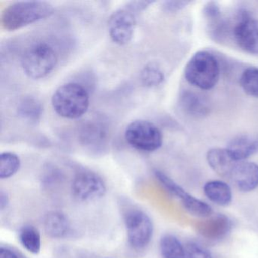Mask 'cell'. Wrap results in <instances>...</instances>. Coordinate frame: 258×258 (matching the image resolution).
<instances>
[{
  "mask_svg": "<svg viewBox=\"0 0 258 258\" xmlns=\"http://www.w3.org/2000/svg\"><path fill=\"white\" fill-rule=\"evenodd\" d=\"M54 13L52 4L44 1H19L4 9L0 23L6 31H14L49 17Z\"/></svg>",
  "mask_w": 258,
  "mask_h": 258,
  "instance_id": "obj_1",
  "label": "cell"
},
{
  "mask_svg": "<svg viewBox=\"0 0 258 258\" xmlns=\"http://www.w3.org/2000/svg\"><path fill=\"white\" fill-rule=\"evenodd\" d=\"M52 105L60 117L75 120L83 117L88 111L90 95L81 84L67 83L55 90L52 97Z\"/></svg>",
  "mask_w": 258,
  "mask_h": 258,
  "instance_id": "obj_2",
  "label": "cell"
},
{
  "mask_svg": "<svg viewBox=\"0 0 258 258\" xmlns=\"http://www.w3.org/2000/svg\"><path fill=\"white\" fill-rule=\"evenodd\" d=\"M220 64L216 57L207 51L196 52L185 66L184 75L191 85L208 90L215 87L220 78Z\"/></svg>",
  "mask_w": 258,
  "mask_h": 258,
  "instance_id": "obj_3",
  "label": "cell"
},
{
  "mask_svg": "<svg viewBox=\"0 0 258 258\" xmlns=\"http://www.w3.org/2000/svg\"><path fill=\"white\" fill-rule=\"evenodd\" d=\"M58 61V54L53 46L40 41L25 49L21 64L27 76L38 80L48 76L55 69Z\"/></svg>",
  "mask_w": 258,
  "mask_h": 258,
  "instance_id": "obj_4",
  "label": "cell"
},
{
  "mask_svg": "<svg viewBox=\"0 0 258 258\" xmlns=\"http://www.w3.org/2000/svg\"><path fill=\"white\" fill-rule=\"evenodd\" d=\"M128 144L142 152H152L162 146L163 135L159 128L149 120H137L131 122L125 131Z\"/></svg>",
  "mask_w": 258,
  "mask_h": 258,
  "instance_id": "obj_5",
  "label": "cell"
},
{
  "mask_svg": "<svg viewBox=\"0 0 258 258\" xmlns=\"http://www.w3.org/2000/svg\"><path fill=\"white\" fill-rule=\"evenodd\" d=\"M124 220L130 245L137 250L145 248L153 235L150 217L140 210L132 209L127 211Z\"/></svg>",
  "mask_w": 258,
  "mask_h": 258,
  "instance_id": "obj_6",
  "label": "cell"
},
{
  "mask_svg": "<svg viewBox=\"0 0 258 258\" xmlns=\"http://www.w3.org/2000/svg\"><path fill=\"white\" fill-rule=\"evenodd\" d=\"M238 47L247 53L258 55V21L246 10H240L232 28Z\"/></svg>",
  "mask_w": 258,
  "mask_h": 258,
  "instance_id": "obj_7",
  "label": "cell"
},
{
  "mask_svg": "<svg viewBox=\"0 0 258 258\" xmlns=\"http://www.w3.org/2000/svg\"><path fill=\"white\" fill-rule=\"evenodd\" d=\"M137 25L136 13L126 8L113 13L108 20V31L111 40L119 46L128 44L134 37Z\"/></svg>",
  "mask_w": 258,
  "mask_h": 258,
  "instance_id": "obj_8",
  "label": "cell"
},
{
  "mask_svg": "<svg viewBox=\"0 0 258 258\" xmlns=\"http://www.w3.org/2000/svg\"><path fill=\"white\" fill-rule=\"evenodd\" d=\"M72 191L78 200H95L105 196L106 186L102 178L96 173L81 171L74 179Z\"/></svg>",
  "mask_w": 258,
  "mask_h": 258,
  "instance_id": "obj_9",
  "label": "cell"
},
{
  "mask_svg": "<svg viewBox=\"0 0 258 258\" xmlns=\"http://www.w3.org/2000/svg\"><path fill=\"white\" fill-rule=\"evenodd\" d=\"M229 178L241 192L254 191L258 188V164L250 161H238Z\"/></svg>",
  "mask_w": 258,
  "mask_h": 258,
  "instance_id": "obj_10",
  "label": "cell"
},
{
  "mask_svg": "<svg viewBox=\"0 0 258 258\" xmlns=\"http://www.w3.org/2000/svg\"><path fill=\"white\" fill-rule=\"evenodd\" d=\"M226 149L235 161H246L258 152V137L250 134L237 136L230 140Z\"/></svg>",
  "mask_w": 258,
  "mask_h": 258,
  "instance_id": "obj_11",
  "label": "cell"
},
{
  "mask_svg": "<svg viewBox=\"0 0 258 258\" xmlns=\"http://www.w3.org/2000/svg\"><path fill=\"white\" fill-rule=\"evenodd\" d=\"M229 218L223 214H215L204 219L197 229L199 234L208 240L217 241L226 236L230 229Z\"/></svg>",
  "mask_w": 258,
  "mask_h": 258,
  "instance_id": "obj_12",
  "label": "cell"
},
{
  "mask_svg": "<svg viewBox=\"0 0 258 258\" xmlns=\"http://www.w3.org/2000/svg\"><path fill=\"white\" fill-rule=\"evenodd\" d=\"M206 159L209 167L223 177H229L238 162L231 157L226 149L221 148H213L208 150Z\"/></svg>",
  "mask_w": 258,
  "mask_h": 258,
  "instance_id": "obj_13",
  "label": "cell"
},
{
  "mask_svg": "<svg viewBox=\"0 0 258 258\" xmlns=\"http://www.w3.org/2000/svg\"><path fill=\"white\" fill-rule=\"evenodd\" d=\"M203 191L211 202L219 206H227L232 202V188L223 181H208L204 185Z\"/></svg>",
  "mask_w": 258,
  "mask_h": 258,
  "instance_id": "obj_14",
  "label": "cell"
},
{
  "mask_svg": "<svg viewBox=\"0 0 258 258\" xmlns=\"http://www.w3.org/2000/svg\"><path fill=\"white\" fill-rule=\"evenodd\" d=\"M180 104L185 112L195 117H203L209 111L207 101L200 95L188 90L182 93Z\"/></svg>",
  "mask_w": 258,
  "mask_h": 258,
  "instance_id": "obj_15",
  "label": "cell"
},
{
  "mask_svg": "<svg viewBox=\"0 0 258 258\" xmlns=\"http://www.w3.org/2000/svg\"><path fill=\"white\" fill-rule=\"evenodd\" d=\"M44 228L47 235L52 238H62L69 232V220L61 213L51 212L45 217Z\"/></svg>",
  "mask_w": 258,
  "mask_h": 258,
  "instance_id": "obj_16",
  "label": "cell"
},
{
  "mask_svg": "<svg viewBox=\"0 0 258 258\" xmlns=\"http://www.w3.org/2000/svg\"><path fill=\"white\" fill-rule=\"evenodd\" d=\"M179 199L185 211L191 215L205 219L213 214V209L209 204L195 197L186 191L182 193Z\"/></svg>",
  "mask_w": 258,
  "mask_h": 258,
  "instance_id": "obj_17",
  "label": "cell"
},
{
  "mask_svg": "<svg viewBox=\"0 0 258 258\" xmlns=\"http://www.w3.org/2000/svg\"><path fill=\"white\" fill-rule=\"evenodd\" d=\"M17 112L23 120L36 123L41 117L43 107L38 99L33 96H25L19 102Z\"/></svg>",
  "mask_w": 258,
  "mask_h": 258,
  "instance_id": "obj_18",
  "label": "cell"
},
{
  "mask_svg": "<svg viewBox=\"0 0 258 258\" xmlns=\"http://www.w3.org/2000/svg\"><path fill=\"white\" fill-rule=\"evenodd\" d=\"M19 241L25 250L33 254H37L41 250V236L37 228L26 225L20 229Z\"/></svg>",
  "mask_w": 258,
  "mask_h": 258,
  "instance_id": "obj_19",
  "label": "cell"
},
{
  "mask_svg": "<svg viewBox=\"0 0 258 258\" xmlns=\"http://www.w3.org/2000/svg\"><path fill=\"white\" fill-rule=\"evenodd\" d=\"M160 250L164 258H186L185 247L177 237L170 234L160 240Z\"/></svg>",
  "mask_w": 258,
  "mask_h": 258,
  "instance_id": "obj_20",
  "label": "cell"
},
{
  "mask_svg": "<svg viewBox=\"0 0 258 258\" xmlns=\"http://www.w3.org/2000/svg\"><path fill=\"white\" fill-rule=\"evenodd\" d=\"M21 161L19 157L13 152H3L0 155V178L8 179L14 176L19 170Z\"/></svg>",
  "mask_w": 258,
  "mask_h": 258,
  "instance_id": "obj_21",
  "label": "cell"
},
{
  "mask_svg": "<svg viewBox=\"0 0 258 258\" xmlns=\"http://www.w3.org/2000/svg\"><path fill=\"white\" fill-rule=\"evenodd\" d=\"M240 85L244 93L258 98V68L249 67L241 74Z\"/></svg>",
  "mask_w": 258,
  "mask_h": 258,
  "instance_id": "obj_22",
  "label": "cell"
},
{
  "mask_svg": "<svg viewBox=\"0 0 258 258\" xmlns=\"http://www.w3.org/2000/svg\"><path fill=\"white\" fill-rule=\"evenodd\" d=\"M140 78L145 87H154L160 85L164 81V75L158 64L149 63L143 68Z\"/></svg>",
  "mask_w": 258,
  "mask_h": 258,
  "instance_id": "obj_23",
  "label": "cell"
},
{
  "mask_svg": "<svg viewBox=\"0 0 258 258\" xmlns=\"http://www.w3.org/2000/svg\"><path fill=\"white\" fill-rule=\"evenodd\" d=\"M105 129L102 125L90 123L83 126L81 138L84 143H98L105 140Z\"/></svg>",
  "mask_w": 258,
  "mask_h": 258,
  "instance_id": "obj_24",
  "label": "cell"
},
{
  "mask_svg": "<svg viewBox=\"0 0 258 258\" xmlns=\"http://www.w3.org/2000/svg\"><path fill=\"white\" fill-rule=\"evenodd\" d=\"M155 175L160 183L172 196L179 199L181 195L185 191L182 187H181L179 184L176 183L171 178L169 177L163 172L160 171V170H155Z\"/></svg>",
  "mask_w": 258,
  "mask_h": 258,
  "instance_id": "obj_25",
  "label": "cell"
},
{
  "mask_svg": "<svg viewBox=\"0 0 258 258\" xmlns=\"http://www.w3.org/2000/svg\"><path fill=\"white\" fill-rule=\"evenodd\" d=\"M186 258H213L208 249L199 245L197 243L189 242L185 246Z\"/></svg>",
  "mask_w": 258,
  "mask_h": 258,
  "instance_id": "obj_26",
  "label": "cell"
},
{
  "mask_svg": "<svg viewBox=\"0 0 258 258\" xmlns=\"http://www.w3.org/2000/svg\"><path fill=\"white\" fill-rule=\"evenodd\" d=\"M189 4L188 1H165L163 3V9L168 13H176L185 8Z\"/></svg>",
  "mask_w": 258,
  "mask_h": 258,
  "instance_id": "obj_27",
  "label": "cell"
},
{
  "mask_svg": "<svg viewBox=\"0 0 258 258\" xmlns=\"http://www.w3.org/2000/svg\"><path fill=\"white\" fill-rule=\"evenodd\" d=\"M153 3L152 1H134V2L129 3L127 7L136 13L137 12L143 11Z\"/></svg>",
  "mask_w": 258,
  "mask_h": 258,
  "instance_id": "obj_28",
  "label": "cell"
},
{
  "mask_svg": "<svg viewBox=\"0 0 258 258\" xmlns=\"http://www.w3.org/2000/svg\"><path fill=\"white\" fill-rule=\"evenodd\" d=\"M0 258H19L14 252L10 249L1 247L0 249Z\"/></svg>",
  "mask_w": 258,
  "mask_h": 258,
  "instance_id": "obj_29",
  "label": "cell"
},
{
  "mask_svg": "<svg viewBox=\"0 0 258 258\" xmlns=\"http://www.w3.org/2000/svg\"><path fill=\"white\" fill-rule=\"evenodd\" d=\"M9 205V197L6 193L4 191L0 194V208L1 209L4 210V208H7V205Z\"/></svg>",
  "mask_w": 258,
  "mask_h": 258,
  "instance_id": "obj_30",
  "label": "cell"
}]
</instances>
